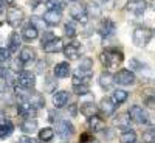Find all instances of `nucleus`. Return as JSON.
Segmentation results:
<instances>
[{
	"label": "nucleus",
	"instance_id": "f257e3e1",
	"mask_svg": "<svg viewBox=\"0 0 155 143\" xmlns=\"http://www.w3.org/2000/svg\"><path fill=\"white\" fill-rule=\"evenodd\" d=\"M99 59H101L102 66H104L106 69H115V67H118L120 64L123 62L124 55H123L121 50L110 47V48H106V50L99 55Z\"/></svg>",
	"mask_w": 155,
	"mask_h": 143
},
{
	"label": "nucleus",
	"instance_id": "f03ea898",
	"mask_svg": "<svg viewBox=\"0 0 155 143\" xmlns=\"http://www.w3.org/2000/svg\"><path fill=\"white\" fill-rule=\"evenodd\" d=\"M132 39H134V44L137 47H146L149 44V41L152 39V31L146 27H138L134 30Z\"/></svg>",
	"mask_w": 155,
	"mask_h": 143
},
{
	"label": "nucleus",
	"instance_id": "7ed1b4c3",
	"mask_svg": "<svg viewBox=\"0 0 155 143\" xmlns=\"http://www.w3.org/2000/svg\"><path fill=\"white\" fill-rule=\"evenodd\" d=\"M129 117H130V120L132 121H135L137 124H146L147 121H149V115H147V112L141 107V106H138V104H134V106H130L129 107Z\"/></svg>",
	"mask_w": 155,
	"mask_h": 143
},
{
	"label": "nucleus",
	"instance_id": "20e7f679",
	"mask_svg": "<svg viewBox=\"0 0 155 143\" xmlns=\"http://www.w3.org/2000/svg\"><path fill=\"white\" fill-rule=\"evenodd\" d=\"M23 17H25L23 11L20 8H17V6H9L8 11H6V22L11 25L12 28H17L19 25L23 22Z\"/></svg>",
	"mask_w": 155,
	"mask_h": 143
},
{
	"label": "nucleus",
	"instance_id": "39448f33",
	"mask_svg": "<svg viewBox=\"0 0 155 143\" xmlns=\"http://www.w3.org/2000/svg\"><path fill=\"white\" fill-rule=\"evenodd\" d=\"M113 78H115V83L120 86H132V84H135V80H137L135 73L132 70H127V69L118 70Z\"/></svg>",
	"mask_w": 155,
	"mask_h": 143
},
{
	"label": "nucleus",
	"instance_id": "423d86ee",
	"mask_svg": "<svg viewBox=\"0 0 155 143\" xmlns=\"http://www.w3.org/2000/svg\"><path fill=\"white\" fill-rule=\"evenodd\" d=\"M56 132L62 140H67L74 134V126L68 120H59L56 123Z\"/></svg>",
	"mask_w": 155,
	"mask_h": 143
},
{
	"label": "nucleus",
	"instance_id": "0eeeda50",
	"mask_svg": "<svg viewBox=\"0 0 155 143\" xmlns=\"http://www.w3.org/2000/svg\"><path fill=\"white\" fill-rule=\"evenodd\" d=\"M17 86L27 89V90H31L36 86V76H34V73L27 72V70L20 72L17 75Z\"/></svg>",
	"mask_w": 155,
	"mask_h": 143
},
{
	"label": "nucleus",
	"instance_id": "6e6552de",
	"mask_svg": "<svg viewBox=\"0 0 155 143\" xmlns=\"http://www.w3.org/2000/svg\"><path fill=\"white\" fill-rule=\"evenodd\" d=\"M116 31V23L112 20V19H104L101 20L99 23V28H98V33L101 34L102 39H107V37H112Z\"/></svg>",
	"mask_w": 155,
	"mask_h": 143
},
{
	"label": "nucleus",
	"instance_id": "1a4fd4ad",
	"mask_svg": "<svg viewBox=\"0 0 155 143\" xmlns=\"http://www.w3.org/2000/svg\"><path fill=\"white\" fill-rule=\"evenodd\" d=\"M70 16L73 17V20L79 22V23H87V20H88L85 6H82L79 3H74L70 6Z\"/></svg>",
	"mask_w": 155,
	"mask_h": 143
},
{
	"label": "nucleus",
	"instance_id": "9d476101",
	"mask_svg": "<svg viewBox=\"0 0 155 143\" xmlns=\"http://www.w3.org/2000/svg\"><path fill=\"white\" fill-rule=\"evenodd\" d=\"M93 70H82L78 67L73 73V86H79V84H88V81L92 80Z\"/></svg>",
	"mask_w": 155,
	"mask_h": 143
},
{
	"label": "nucleus",
	"instance_id": "9b49d317",
	"mask_svg": "<svg viewBox=\"0 0 155 143\" xmlns=\"http://www.w3.org/2000/svg\"><path fill=\"white\" fill-rule=\"evenodd\" d=\"M17 112H19L20 117H25V118H34V117L37 115V109H34L31 104H28L25 100H19Z\"/></svg>",
	"mask_w": 155,
	"mask_h": 143
},
{
	"label": "nucleus",
	"instance_id": "f8f14e48",
	"mask_svg": "<svg viewBox=\"0 0 155 143\" xmlns=\"http://www.w3.org/2000/svg\"><path fill=\"white\" fill-rule=\"evenodd\" d=\"M68 92L67 90H59V92H56L53 95V104H54V109H62V107H65L68 104Z\"/></svg>",
	"mask_w": 155,
	"mask_h": 143
},
{
	"label": "nucleus",
	"instance_id": "ddd939ff",
	"mask_svg": "<svg viewBox=\"0 0 155 143\" xmlns=\"http://www.w3.org/2000/svg\"><path fill=\"white\" fill-rule=\"evenodd\" d=\"M130 117H129V114H120V115H116L115 118H113V126L115 128H118V129H123V131H127L129 128H130Z\"/></svg>",
	"mask_w": 155,
	"mask_h": 143
},
{
	"label": "nucleus",
	"instance_id": "4468645a",
	"mask_svg": "<svg viewBox=\"0 0 155 143\" xmlns=\"http://www.w3.org/2000/svg\"><path fill=\"white\" fill-rule=\"evenodd\" d=\"M115 109H116V104L112 101V98H107V97H106V98L101 100V103H99V111H101L102 115L110 117V115H113Z\"/></svg>",
	"mask_w": 155,
	"mask_h": 143
},
{
	"label": "nucleus",
	"instance_id": "2eb2a0df",
	"mask_svg": "<svg viewBox=\"0 0 155 143\" xmlns=\"http://www.w3.org/2000/svg\"><path fill=\"white\" fill-rule=\"evenodd\" d=\"M64 55H65V58L68 61H76V59H79V55H81V51H79V44H68L64 47Z\"/></svg>",
	"mask_w": 155,
	"mask_h": 143
},
{
	"label": "nucleus",
	"instance_id": "dca6fc26",
	"mask_svg": "<svg viewBox=\"0 0 155 143\" xmlns=\"http://www.w3.org/2000/svg\"><path fill=\"white\" fill-rule=\"evenodd\" d=\"M42 48H44L45 53H58V51H64V42H62L61 37H54L53 41L45 44Z\"/></svg>",
	"mask_w": 155,
	"mask_h": 143
},
{
	"label": "nucleus",
	"instance_id": "f3484780",
	"mask_svg": "<svg viewBox=\"0 0 155 143\" xmlns=\"http://www.w3.org/2000/svg\"><path fill=\"white\" fill-rule=\"evenodd\" d=\"M146 8H147V3L144 2V0H134V2L127 3V9L135 16H141Z\"/></svg>",
	"mask_w": 155,
	"mask_h": 143
},
{
	"label": "nucleus",
	"instance_id": "a211bd4d",
	"mask_svg": "<svg viewBox=\"0 0 155 143\" xmlns=\"http://www.w3.org/2000/svg\"><path fill=\"white\" fill-rule=\"evenodd\" d=\"M20 44H22V37L19 36V33L12 31L9 34V39H8V50H9V53H17L19 48H20Z\"/></svg>",
	"mask_w": 155,
	"mask_h": 143
},
{
	"label": "nucleus",
	"instance_id": "6ab92c4d",
	"mask_svg": "<svg viewBox=\"0 0 155 143\" xmlns=\"http://www.w3.org/2000/svg\"><path fill=\"white\" fill-rule=\"evenodd\" d=\"M53 73H54L56 78H68V75L71 73L68 62H59V64H56L54 69H53Z\"/></svg>",
	"mask_w": 155,
	"mask_h": 143
},
{
	"label": "nucleus",
	"instance_id": "aec40b11",
	"mask_svg": "<svg viewBox=\"0 0 155 143\" xmlns=\"http://www.w3.org/2000/svg\"><path fill=\"white\" fill-rule=\"evenodd\" d=\"M37 36H39V30L34 27V25H31V23H28L27 27L22 30V37L25 39V41H28V42L37 39Z\"/></svg>",
	"mask_w": 155,
	"mask_h": 143
},
{
	"label": "nucleus",
	"instance_id": "412c9836",
	"mask_svg": "<svg viewBox=\"0 0 155 143\" xmlns=\"http://www.w3.org/2000/svg\"><path fill=\"white\" fill-rule=\"evenodd\" d=\"M88 126H90L92 131L99 132V131H102V129H106V121L102 120L101 117L93 115V117H90V118H88Z\"/></svg>",
	"mask_w": 155,
	"mask_h": 143
},
{
	"label": "nucleus",
	"instance_id": "4be33fe9",
	"mask_svg": "<svg viewBox=\"0 0 155 143\" xmlns=\"http://www.w3.org/2000/svg\"><path fill=\"white\" fill-rule=\"evenodd\" d=\"M20 131L27 132V134H33L37 131V120L36 118H25L20 123Z\"/></svg>",
	"mask_w": 155,
	"mask_h": 143
},
{
	"label": "nucleus",
	"instance_id": "5701e85b",
	"mask_svg": "<svg viewBox=\"0 0 155 143\" xmlns=\"http://www.w3.org/2000/svg\"><path fill=\"white\" fill-rule=\"evenodd\" d=\"M42 17L47 25H58L62 19V14H61V11H47Z\"/></svg>",
	"mask_w": 155,
	"mask_h": 143
},
{
	"label": "nucleus",
	"instance_id": "b1692460",
	"mask_svg": "<svg viewBox=\"0 0 155 143\" xmlns=\"http://www.w3.org/2000/svg\"><path fill=\"white\" fill-rule=\"evenodd\" d=\"M98 83H99V86H101L102 89L106 90V89H110V87L113 86L115 78H113V75H112V73H109V72H102V73L99 75Z\"/></svg>",
	"mask_w": 155,
	"mask_h": 143
},
{
	"label": "nucleus",
	"instance_id": "393cba45",
	"mask_svg": "<svg viewBox=\"0 0 155 143\" xmlns=\"http://www.w3.org/2000/svg\"><path fill=\"white\" fill-rule=\"evenodd\" d=\"M96 111H98V107L95 106V103L93 101H85V103H81V114L82 115H85V117H93V115H96Z\"/></svg>",
	"mask_w": 155,
	"mask_h": 143
},
{
	"label": "nucleus",
	"instance_id": "a878e982",
	"mask_svg": "<svg viewBox=\"0 0 155 143\" xmlns=\"http://www.w3.org/2000/svg\"><path fill=\"white\" fill-rule=\"evenodd\" d=\"M14 126L9 120H0V138H6L12 134Z\"/></svg>",
	"mask_w": 155,
	"mask_h": 143
},
{
	"label": "nucleus",
	"instance_id": "bb28decb",
	"mask_svg": "<svg viewBox=\"0 0 155 143\" xmlns=\"http://www.w3.org/2000/svg\"><path fill=\"white\" fill-rule=\"evenodd\" d=\"M85 11H87L88 17H93V19L101 17V6L96 2H88L87 6H85Z\"/></svg>",
	"mask_w": 155,
	"mask_h": 143
},
{
	"label": "nucleus",
	"instance_id": "cd10ccee",
	"mask_svg": "<svg viewBox=\"0 0 155 143\" xmlns=\"http://www.w3.org/2000/svg\"><path fill=\"white\" fill-rule=\"evenodd\" d=\"M34 50L31 48V47H23L22 50H20V53H19V61L22 62V64H25V62H30V61H33L34 59Z\"/></svg>",
	"mask_w": 155,
	"mask_h": 143
},
{
	"label": "nucleus",
	"instance_id": "c85d7f7f",
	"mask_svg": "<svg viewBox=\"0 0 155 143\" xmlns=\"http://www.w3.org/2000/svg\"><path fill=\"white\" fill-rule=\"evenodd\" d=\"M127 97H129V94L126 92V90H123V89H116L115 92L112 94V101L115 103L116 106H120V104H123V103L127 100Z\"/></svg>",
	"mask_w": 155,
	"mask_h": 143
},
{
	"label": "nucleus",
	"instance_id": "c756f323",
	"mask_svg": "<svg viewBox=\"0 0 155 143\" xmlns=\"http://www.w3.org/2000/svg\"><path fill=\"white\" fill-rule=\"evenodd\" d=\"M53 137H54V129H51V128H44L39 131V140L44 143H50L53 140Z\"/></svg>",
	"mask_w": 155,
	"mask_h": 143
},
{
	"label": "nucleus",
	"instance_id": "7c9ffc66",
	"mask_svg": "<svg viewBox=\"0 0 155 143\" xmlns=\"http://www.w3.org/2000/svg\"><path fill=\"white\" fill-rule=\"evenodd\" d=\"M143 100L144 104L149 107H155V89H147L143 92Z\"/></svg>",
	"mask_w": 155,
	"mask_h": 143
},
{
	"label": "nucleus",
	"instance_id": "2f4dec72",
	"mask_svg": "<svg viewBox=\"0 0 155 143\" xmlns=\"http://www.w3.org/2000/svg\"><path fill=\"white\" fill-rule=\"evenodd\" d=\"M120 141L121 143H135L137 141V134L132 129H127V131H123L120 135Z\"/></svg>",
	"mask_w": 155,
	"mask_h": 143
},
{
	"label": "nucleus",
	"instance_id": "473e14b6",
	"mask_svg": "<svg viewBox=\"0 0 155 143\" xmlns=\"http://www.w3.org/2000/svg\"><path fill=\"white\" fill-rule=\"evenodd\" d=\"M45 6L48 8V11H62L65 8V2L64 0H47Z\"/></svg>",
	"mask_w": 155,
	"mask_h": 143
},
{
	"label": "nucleus",
	"instance_id": "72a5a7b5",
	"mask_svg": "<svg viewBox=\"0 0 155 143\" xmlns=\"http://www.w3.org/2000/svg\"><path fill=\"white\" fill-rule=\"evenodd\" d=\"M64 31H65V34L68 37H74L78 34V30H76V25L74 22H67L65 25H64Z\"/></svg>",
	"mask_w": 155,
	"mask_h": 143
},
{
	"label": "nucleus",
	"instance_id": "f704fd0d",
	"mask_svg": "<svg viewBox=\"0 0 155 143\" xmlns=\"http://www.w3.org/2000/svg\"><path fill=\"white\" fill-rule=\"evenodd\" d=\"M143 141L144 143H155V128L146 129L143 132Z\"/></svg>",
	"mask_w": 155,
	"mask_h": 143
},
{
	"label": "nucleus",
	"instance_id": "c9c22d12",
	"mask_svg": "<svg viewBox=\"0 0 155 143\" xmlns=\"http://www.w3.org/2000/svg\"><path fill=\"white\" fill-rule=\"evenodd\" d=\"M73 92L76 95H87L90 92L88 84H79V86H73Z\"/></svg>",
	"mask_w": 155,
	"mask_h": 143
},
{
	"label": "nucleus",
	"instance_id": "e433bc0d",
	"mask_svg": "<svg viewBox=\"0 0 155 143\" xmlns=\"http://www.w3.org/2000/svg\"><path fill=\"white\" fill-rule=\"evenodd\" d=\"M30 23H31V25H34V27H36L37 30H39V28H45V25H47V23H45V20H44V17L41 19V17H37V16H33V17H31V20H30Z\"/></svg>",
	"mask_w": 155,
	"mask_h": 143
},
{
	"label": "nucleus",
	"instance_id": "4c0bfd02",
	"mask_svg": "<svg viewBox=\"0 0 155 143\" xmlns=\"http://www.w3.org/2000/svg\"><path fill=\"white\" fill-rule=\"evenodd\" d=\"M92 67H93V61L90 59V58H84V59H81L79 69H82V70H93Z\"/></svg>",
	"mask_w": 155,
	"mask_h": 143
},
{
	"label": "nucleus",
	"instance_id": "58836bf2",
	"mask_svg": "<svg viewBox=\"0 0 155 143\" xmlns=\"http://www.w3.org/2000/svg\"><path fill=\"white\" fill-rule=\"evenodd\" d=\"M54 37H56V36H54L53 33H51V31H45V33L42 34V39H41V45L44 47L45 44H48V42H51V41H53Z\"/></svg>",
	"mask_w": 155,
	"mask_h": 143
},
{
	"label": "nucleus",
	"instance_id": "ea45409f",
	"mask_svg": "<svg viewBox=\"0 0 155 143\" xmlns=\"http://www.w3.org/2000/svg\"><path fill=\"white\" fill-rule=\"evenodd\" d=\"M11 53H9V50L8 48H3V47H0V62H6L9 59Z\"/></svg>",
	"mask_w": 155,
	"mask_h": 143
},
{
	"label": "nucleus",
	"instance_id": "a19ab883",
	"mask_svg": "<svg viewBox=\"0 0 155 143\" xmlns=\"http://www.w3.org/2000/svg\"><path fill=\"white\" fill-rule=\"evenodd\" d=\"M130 67L134 70H143L144 69V64H141L138 59H130Z\"/></svg>",
	"mask_w": 155,
	"mask_h": 143
},
{
	"label": "nucleus",
	"instance_id": "79ce46f5",
	"mask_svg": "<svg viewBox=\"0 0 155 143\" xmlns=\"http://www.w3.org/2000/svg\"><path fill=\"white\" fill-rule=\"evenodd\" d=\"M88 141H95V140L92 138V135H90L88 132L81 134V137H79V143H88Z\"/></svg>",
	"mask_w": 155,
	"mask_h": 143
},
{
	"label": "nucleus",
	"instance_id": "37998d69",
	"mask_svg": "<svg viewBox=\"0 0 155 143\" xmlns=\"http://www.w3.org/2000/svg\"><path fill=\"white\" fill-rule=\"evenodd\" d=\"M17 143H37L33 137H27V135H22V137H19V140H17Z\"/></svg>",
	"mask_w": 155,
	"mask_h": 143
},
{
	"label": "nucleus",
	"instance_id": "c03bdc74",
	"mask_svg": "<svg viewBox=\"0 0 155 143\" xmlns=\"http://www.w3.org/2000/svg\"><path fill=\"white\" fill-rule=\"evenodd\" d=\"M5 6H6V2L5 0H0V12L5 11Z\"/></svg>",
	"mask_w": 155,
	"mask_h": 143
},
{
	"label": "nucleus",
	"instance_id": "a18cd8bd",
	"mask_svg": "<svg viewBox=\"0 0 155 143\" xmlns=\"http://www.w3.org/2000/svg\"><path fill=\"white\" fill-rule=\"evenodd\" d=\"M150 6H152V9L155 11V0H152V2H150Z\"/></svg>",
	"mask_w": 155,
	"mask_h": 143
},
{
	"label": "nucleus",
	"instance_id": "49530a36",
	"mask_svg": "<svg viewBox=\"0 0 155 143\" xmlns=\"http://www.w3.org/2000/svg\"><path fill=\"white\" fill-rule=\"evenodd\" d=\"M5 2H6V3H12V2H14V0H5Z\"/></svg>",
	"mask_w": 155,
	"mask_h": 143
},
{
	"label": "nucleus",
	"instance_id": "de8ad7c7",
	"mask_svg": "<svg viewBox=\"0 0 155 143\" xmlns=\"http://www.w3.org/2000/svg\"><path fill=\"white\" fill-rule=\"evenodd\" d=\"M67 2H78V0H67Z\"/></svg>",
	"mask_w": 155,
	"mask_h": 143
},
{
	"label": "nucleus",
	"instance_id": "09e8293b",
	"mask_svg": "<svg viewBox=\"0 0 155 143\" xmlns=\"http://www.w3.org/2000/svg\"><path fill=\"white\" fill-rule=\"evenodd\" d=\"M0 25H2V20H0Z\"/></svg>",
	"mask_w": 155,
	"mask_h": 143
},
{
	"label": "nucleus",
	"instance_id": "8fccbe9b",
	"mask_svg": "<svg viewBox=\"0 0 155 143\" xmlns=\"http://www.w3.org/2000/svg\"><path fill=\"white\" fill-rule=\"evenodd\" d=\"M64 143H65V141H64Z\"/></svg>",
	"mask_w": 155,
	"mask_h": 143
},
{
	"label": "nucleus",
	"instance_id": "3c124183",
	"mask_svg": "<svg viewBox=\"0 0 155 143\" xmlns=\"http://www.w3.org/2000/svg\"><path fill=\"white\" fill-rule=\"evenodd\" d=\"M135 143H137V141H135Z\"/></svg>",
	"mask_w": 155,
	"mask_h": 143
}]
</instances>
